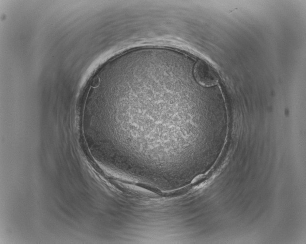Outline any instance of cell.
Returning a JSON list of instances; mask_svg holds the SVG:
<instances>
[{
    "label": "cell",
    "mask_w": 306,
    "mask_h": 244,
    "mask_svg": "<svg viewBox=\"0 0 306 244\" xmlns=\"http://www.w3.org/2000/svg\"><path fill=\"white\" fill-rule=\"evenodd\" d=\"M194 76L197 82L204 87L215 85L218 76L214 69L204 61H199L194 68Z\"/></svg>",
    "instance_id": "1"
}]
</instances>
